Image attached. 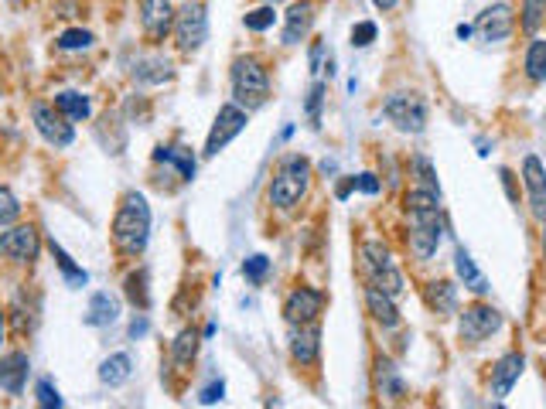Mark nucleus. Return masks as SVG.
Returning a JSON list of instances; mask_svg holds the SVG:
<instances>
[{
	"instance_id": "nucleus-1",
	"label": "nucleus",
	"mask_w": 546,
	"mask_h": 409,
	"mask_svg": "<svg viewBox=\"0 0 546 409\" xmlns=\"http://www.w3.org/2000/svg\"><path fill=\"white\" fill-rule=\"evenodd\" d=\"M147 239H151V205L140 191H127L113 219V242L120 253L140 256L147 249Z\"/></svg>"
},
{
	"instance_id": "nucleus-2",
	"label": "nucleus",
	"mask_w": 546,
	"mask_h": 409,
	"mask_svg": "<svg viewBox=\"0 0 546 409\" xmlns=\"http://www.w3.org/2000/svg\"><path fill=\"white\" fill-rule=\"evenodd\" d=\"M229 86H233V103L243 106L246 113L267 106L270 99V72L256 55H239L229 69Z\"/></svg>"
},
{
	"instance_id": "nucleus-3",
	"label": "nucleus",
	"mask_w": 546,
	"mask_h": 409,
	"mask_svg": "<svg viewBox=\"0 0 546 409\" xmlns=\"http://www.w3.org/2000/svg\"><path fill=\"white\" fill-rule=\"evenodd\" d=\"M308 181H311L308 157H301V154L284 157L270 181V205L280 208V212H291V208L308 195Z\"/></svg>"
},
{
	"instance_id": "nucleus-4",
	"label": "nucleus",
	"mask_w": 546,
	"mask_h": 409,
	"mask_svg": "<svg viewBox=\"0 0 546 409\" xmlns=\"http://www.w3.org/2000/svg\"><path fill=\"white\" fill-rule=\"evenodd\" d=\"M362 270H366V280L372 283V287H379L390 297H400L403 273L396 270L393 253L386 249V242H379V239L362 242Z\"/></svg>"
},
{
	"instance_id": "nucleus-5",
	"label": "nucleus",
	"mask_w": 546,
	"mask_h": 409,
	"mask_svg": "<svg viewBox=\"0 0 546 409\" xmlns=\"http://www.w3.org/2000/svg\"><path fill=\"white\" fill-rule=\"evenodd\" d=\"M175 41H178V52L185 55L202 52V45L209 41V11H205L202 0H188L175 14Z\"/></svg>"
},
{
	"instance_id": "nucleus-6",
	"label": "nucleus",
	"mask_w": 546,
	"mask_h": 409,
	"mask_svg": "<svg viewBox=\"0 0 546 409\" xmlns=\"http://www.w3.org/2000/svg\"><path fill=\"white\" fill-rule=\"evenodd\" d=\"M410 215V232H407V242H410V253L417 260H430L441 246V236H444V225H441V208H427V212H407Z\"/></svg>"
},
{
	"instance_id": "nucleus-7",
	"label": "nucleus",
	"mask_w": 546,
	"mask_h": 409,
	"mask_svg": "<svg viewBox=\"0 0 546 409\" xmlns=\"http://www.w3.org/2000/svg\"><path fill=\"white\" fill-rule=\"evenodd\" d=\"M386 120L400 133H424L427 130V103L417 93H393L383 103Z\"/></svg>"
},
{
	"instance_id": "nucleus-8",
	"label": "nucleus",
	"mask_w": 546,
	"mask_h": 409,
	"mask_svg": "<svg viewBox=\"0 0 546 409\" xmlns=\"http://www.w3.org/2000/svg\"><path fill=\"white\" fill-rule=\"evenodd\" d=\"M246 120H250V113H246L239 103L219 106V113H215V123H212V130H209V140H205V150H202V154H205V157L222 154V150H226V147L239 137V133L246 130Z\"/></svg>"
},
{
	"instance_id": "nucleus-9",
	"label": "nucleus",
	"mask_w": 546,
	"mask_h": 409,
	"mask_svg": "<svg viewBox=\"0 0 546 409\" xmlns=\"http://www.w3.org/2000/svg\"><path fill=\"white\" fill-rule=\"evenodd\" d=\"M499 328H502V314L495 311L492 304H482V300L465 307L458 317V335L465 345H482V341L492 338Z\"/></svg>"
},
{
	"instance_id": "nucleus-10",
	"label": "nucleus",
	"mask_w": 546,
	"mask_h": 409,
	"mask_svg": "<svg viewBox=\"0 0 546 409\" xmlns=\"http://www.w3.org/2000/svg\"><path fill=\"white\" fill-rule=\"evenodd\" d=\"M31 120H35L38 133L45 137V144H52L55 150L72 147L76 140V130H72V120L65 113H59L48 103H31Z\"/></svg>"
},
{
	"instance_id": "nucleus-11",
	"label": "nucleus",
	"mask_w": 546,
	"mask_h": 409,
	"mask_svg": "<svg viewBox=\"0 0 546 409\" xmlns=\"http://www.w3.org/2000/svg\"><path fill=\"white\" fill-rule=\"evenodd\" d=\"M41 253V236L35 225H11L7 232H0V256L11 263H35Z\"/></svg>"
},
{
	"instance_id": "nucleus-12",
	"label": "nucleus",
	"mask_w": 546,
	"mask_h": 409,
	"mask_svg": "<svg viewBox=\"0 0 546 409\" xmlns=\"http://www.w3.org/2000/svg\"><path fill=\"white\" fill-rule=\"evenodd\" d=\"M325 307V294L314 287H294L284 300V321L297 328V324H314Z\"/></svg>"
},
{
	"instance_id": "nucleus-13",
	"label": "nucleus",
	"mask_w": 546,
	"mask_h": 409,
	"mask_svg": "<svg viewBox=\"0 0 546 409\" xmlns=\"http://www.w3.org/2000/svg\"><path fill=\"white\" fill-rule=\"evenodd\" d=\"M175 4L171 0H140V28L154 41H164L175 31Z\"/></svg>"
},
{
	"instance_id": "nucleus-14",
	"label": "nucleus",
	"mask_w": 546,
	"mask_h": 409,
	"mask_svg": "<svg viewBox=\"0 0 546 409\" xmlns=\"http://www.w3.org/2000/svg\"><path fill=\"white\" fill-rule=\"evenodd\" d=\"M475 28L485 41H506L512 31H516V14H512L509 4H492L478 14Z\"/></svg>"
},
{
	"instance_id": "nucleus-15",
	"label": "nucleus",
	"mask_w": 546,
	"mask_h": 409,
	"mask_svg": "<svg viewBox=\"0 0 546 409\" xmlns=\"http://www.w3.org/2000/svg\"><path fill=\"white\" fill-rule=\"evenodd\" d=\"M28 375H31V358L24 352L0 355V389L7 396H21L24 386H28Z\"/></svg>"
},
{
	"instance_id": "nucleus-16",
	"label": "nucleus",
	"mask_w": 546,
	"mask_h": 409,
	"mask_svg": "<svg viewBox=\"0 0 546 409\" xmlns=\"http://www.w3.org/2000/svg\"><path fill=\"white\" fill-rule=\"evenodd\" d=\"M523 181H526V195H529V205H533V215L536 219H546V168L536 154H529L523 161Z\"/></svg>"
},
{
	"instance_id": "nucleus-17",
	"label": "nucleus",
	"mask_w": 546,
	"mask_h": 409,
	"mask_svg": "<svg viewBox=\"0 0 546 409\" xmlns=\"http://www.w3.org/2000/svg\"><path fill=\"white\" fill-rule=\"evenodd\" d=\"M314 28V7L311 0H297L284 14V45H301Z\"/></svg>"
},
{
	"instance_id": "nucleus-18",
	"label": "nucleus",
	"mask_w": 546,
	"mask_h": 409,
	"mask_svg": "<svg viewBox=\"0 0 546 409\" xmlns=\"http://www.w3.org/2000/svg\"><path fill=\"white\" fill-rule=\"evenodd\" d=\"M523 365H526V358L519 352H509V355H502L499 362H495V369H492V396L495 399L509 396L512 386L519 382V375H523Z\"/></svg>"
},
{
	"instance_id": "nucleus-19",
	"label": "nucleus",
	"mask_w": 546,
	"mask_h": 409,
	"mask_svg": "<svg viewBox=\"0 0 546 409\" xmlns=\"http://www.w3.org/2000/svg\"><path fill=\"white\" fill-rule=\"evenodd\" d=\"M321 355V331L318 324H297L291 335V358L297 365H314Z\"/></svg>"
},
{
	"instance_id": "nucleus-20",
	"label": "nucleus",
	"mask_w": 546,
	"mask_h": 409,
	"mask_svg": "<svg viewBox=\"0 0 546 409\" xmlns=\"http://www.w3.org/2000/svg\"><path fill=\"white\" fill-rule=\"evenodd\" d=\"M117 317H120V297H113L110 290H99V294L89 297V307L82 321H86L89 328H110V324H117Z\"/></svg>"
},
{
	"instance_id": "nucleus-21",
	"label": "nucleus",
	"mask_w": 546,
	"mask_h": 409,
	"mask_svg": "<svg viewBox=\"0 0 546 409\" xmlns=\"http://www.w3.org/2000/svg\"><path fill=\"white\" fill-rule=\"evenodd\" d=\"M366 307H369L372 321H376L379 328H386V331L400 328V311H396L393 297H390V294H383L379 287H372V283L366 287Z\"/></svg>"
},
{
	"instance_id": "nucleus-22",
	"label": "nucleus",
	"mask_w": 546,
	"mask_h": 409,
	"mask_svg": "<svg viewBox=\"0 0 546 409\" xmlns=\"http://www.w3.org/2000/svg\"><path fill=\"white\" fill-rule=\"evenodd\" d=\"M154 164H168V168H175L181 181H192L195 178V154L188 147L161 144V147L154 150Z\"/></svg>"
},
{
	"instance_id": "nucleus-23",
	"label": "nucleus",
	"mask_w": 546,
	"mask_h": 409,
	"mask_svg": "<svg viewBox=\"0 0 546 409\" xmlns=\"http://www.w3.org/2000/svg\"><path fill=\"white\" fill-rule=\"evenodd\" d=\"M424 300L437 317H451L458 311V287H454L451 280H434V283H427Z\"/></svg>"
},
{
	"instance_id": "nucleus-24",
	"label": "nucleus",
	"mask_w": 546,
	"mask_h": 409,
	"mask_svg": "<svg viewBox=\"0 0 546 409\" xmlns=\"http://www.w3.org/2000/svg\"><path fill=\"white\" fill-rule=\"evenodd\" d=\"M55 110L69 116L72 123H82V120H89L93 116V103H89V96L86 93H76V89H65V93L55 96Z\"/></svg>"
},
{
	"instance_id": "nucleus-25",
	"label": "nucleus",
	"mask_w": 546,
	"mask_h": 409,
	"mask_svg": "<svg viewBox=\"0 0 546 409\" xmlns=\"http://www.w3.org/2000/svg\"><path fill=\"white\" fill-rule=\"evenodd\" d=\"M130 375H134V358H130L127 352L110 355L103 365H99V379H103L106 386H123Z\"/></svg>"
},
{
	"instance_id": "nucleus-26",
	"label": "nucleus",
	"mask_w": 546,
	"mask_h": 409,
	"mask_svg": "<svg viewBox=\"0 0 546 409\" xmlns=\"http://www.w3.org/2000/svg\"><path fill=\"white\" fill-rule=\"evenodd\" d=\"M171 75H175V69H171V62L168 58H161V55H154V58H140V62L134 65V79L137 82H168Z\"/></svg>"
},
{
	"instance_id": "nucleus-27",
	"label": "nucleus",
	"mask_w": 546,
	"mask_h": 409,
	"mask_svg": "<svg viewBox=\"0 0 546 409\" xmlns=\"http://www.w3.org/2000/svg\"><path fill=\"white\" fill-rule=\"evenodd\" d=\"M454 270H458V280L465 283V287L471 290V294H478L482 297L485 290H488V283H485V277L478 273V266H475V260L465 253V249H458V256H454Z\"/></svg>"
},
{
	"instance_id": "nucleus-28",
	"label": "nucleus",
	"mask_w": 546,
	"mask_h": 409,
	"mask_svg": "<svg viewBox=\"0 0 546 409\" xmlns=\"http://www.w3.org/2000/svg\"><path fill=\"white\" fill-rule=\"evenodd\" d=\"M376 386L386 399H400L403 392H407V386H403L400 372L393 369L390 358H379V362H376Z\"/></svg>"
},
{
	"instance_id": "nucleus-29",
	"label": "nucleus",
	"mask_w": 546,
	"mask_h": 409,
	"mask_svg": "<svg viewBox=\"0 0 546 409\" xmlns=\"http://www.w3.org/2000/svg\"><path fill=\"white\" fill-rule=\"evenodd\" d=\"M48 249H52V256H55V263H59V270H62V277H65V283H69V287H86V283H89V273L86 270H82V266H76V263H72V256L69 253H65V249L59 246V242H48Z\"/></svg>"
},
{
	"instance_id": "nucleus-30",
	"label": "nucleus",
	"mask_w": 546,
	"mask_h": 409,
	"mask_svg": "<svg viewBox=\"0 0 546 409\" xmlns=\"http://www.w3.org/2000/svg\"><path fill=\"white\" fill-rule=\"evenodd\" d=\"M147 280H151V273L147 270H134L127 280H123V290H127V300L140 311H147L151 307V290H147Z\"/></svg>"
},
{
	"instance_id": "nucleus-31",
	"label": "nucleus",
	"mask_w": 546,
	"mask_h": 409,
	"mask_svg": "<svg viewBox=\"0 0 546 409\" xmlns=\"http://www.w3.org/2000/svg\"><path fill=\"white\" fill-rule=\"evenodd\" d=\"M526 79L546 82V38H533V45L526 48Z\"/></svg>"
},
{
	"instance_id": "nucleus-32",
	"label": "nucleus",
	"mask_w": 546,
	"mask_h": 409,
	"mask_svg": "<svg viewBox=\"0 0 546 409\" xmlns=\"http://www.w3.org/2000/svg\"><path fill=\"white\" fill-rule=\"evenodd\" d=\"M519 14H523V18H519V28H523L526 35H536L540 24L546 21V0H523V4H519Z\"/></svg>"
},
{
	"instance_id": "nucleus-33",
	"label": "nucleus",
	"mask_w": 546,
	"mask_h": 409,
	"mask_svg": "<svg viewBox=\"0 0 546 409\" xmlns=\"http://www.w3.org/2000/svg\"><path fill=\"white\" fill-rule=\"evenodd\" d=\"M93 31H86V28H69V31H62L59 41L55 45L62 48V52H86V48H93Z\"/></svg>"
},
{
	"instance_id": "nucleus-34",
	"label": "nucleus",
	"mask_w": 546,
	"mask_h": 409,
	"mask_svg": "<svg viewBox=\"0 0 546 409\" xmlns=\"http://www.w3.org/2000/svg\"><path fill=\"white\" fill-rule=\"evenodd\" d=\"M21 219V202L18 195H14L7 185H0V229H7V225H14Z\"/></svg>"
},
{
	"instance_id": "nucleus-35",
	"label": "nucleus",
	"mask_w": 546,
	"mask_h": 409,
	"mask_svg": "<svg viewBox=\"0 0 546 409\" xmlns=\"http://www.w3.org/2000/svg\"><path fill=\"white\" fill-rule=\"evenodd\" d=\"M198 352V335L195 331H181L175 338V345H171V355H175L178 365H192V358Z\"/></svg>"
},
{
	"instance_id": "nucleus-36",
	"label": "nucleus",
	"mask_w": 546,
	"mask_h": 409,
	"mask_svg": "<svg viewBox=\"0 0 546 409\" xmlns=\"http://www.w3.org/2000/svg\"><path fill=\"white\" fill-rule=\"evenodd\" d=\"M243 24L250 31H267V28H273V24H277V11H273V4H263V7H256V11L246 14Z\"/></svg>"
},
{
	"instance_id": "nucleus-37",
	"label": "nucleus",
	"mask_w": 546,
	"mask_h": 409,
	"mask_svg": "<svg viewBox=\"0 0 546 409\" xmlns=\"http://www.w3.org/2000/svg\"><path fill=\"white\" fill-rule=\"evenodd\" d=\"M267 273H270V260H267V256H260V253L250 256V260L243 263V277L250 283H256V287L267 280Z\"/></svg>"
},
{
	"instance_id": "nucleus-38",
	"label": "nucleus",
	"mask_w": 546,
	"mask_h": 409,
	"mask_svg": "<svg viewBox=\"0 0 546 409\" xmlns=\"http://www.w3.org/2000/svg\"><path fill=\"white\" fill-rule=\"evenodd\" d=\"M328 93V86L325 82H314L311 86V93H308V120H311V127H321V99H325Z\"/></svg>"
},
{
	"instance_id": "nucleus-39",
	"label": "nucleus",
	"mask_w": 546,
	"mask_h": 409,
	"mask_svg": "<svg viewBox=\"0 0 546 409\" xmlns=\"http://www.w3.org/2000/svg\"><path fill=\"white\" fill-rule=\"evenodd\" d=\"M35 392H38V406H45V409H59L62 406V396H59V389L52 386V379H41Z\"/></svg>"
},
{
	"instance_id": "nucleus-40",
	"label": "nucleus",
	"mask_w": 546,
	"mask_h": 409,
	"mask_svg": "<svg viewBox=\"0 0 546 409\" xmlns=\"http://www.w3.org/2000/svg\"><path fill=\"white\" fill-rule=\"evenodd\" d=\"M376 41V24L372 21H359L352 28V48H369Z\"/></svg>"
},
{
	"instance_id": "nucleus-41",
	"label": "nucleus",
	"mask_w": 546,
	"mask_h": 409,
	"mask_svg": "<svg viewBox=\"0 0 546 409\" xmlns=\"http://www.w3.org/2000/svg\"><path fill=\"white\" fill-rule=\"evenodd\" d=\"M410 164H413V171L420 174V181H424V188L437 191V171L430 168V161H427V157H424V154H417V157H413Z\"/></svg>"
},
{
	"instance_id": "nucleus-42",
	"label": "nucleus",
	"mask_w": 546,
	"mask_h": 409,
	"mask_svg": "<svg viewBox=\"0 0 546 409\" xmlns=\"http://www.w3.org/2000/svg\"><path fill=\"white\" fill-rule=\"evenodd\" d=\"M222 392H226V382H212V386H205L202 389V396H198V403H202V406H212V403H219V399H222Z\"/></svg>"
},
{
	"instance_id": "nucleus-43",
	"label": "nucleus",
	"mask_w": 546,
	"mask_h": 409,
	"mask_svg": "<svg viewBox=\"0 0 546 409\" xmlns=\"http://www.w3.org/2000/svg\"><path fill=\"white\" fill-rule=\"evenodd\" d=\"M355 188L359 191H366V195H379V181H376V174H359V178H355Z\"/></svg>"
},
{
	"instance_id": "nucleus-44",
	"label": "nucleus",
	"mask_w": 546,
	"mask_h": 409,
	"mask_svg": "<svg viewBox=\"0 0 546 409\" xmlns=\"http://www.w3.org/2000/svg\"><path fill=\"white\" fill-rule=\"evenodd\" d=\"M321 58H325V41H314V48H311V72L314 75L321 72Z\"/></svg>"
},
{
	"instance_id": "nucleus-45",
	"label": "nucleus",
	"mask_w": 546,
	"mask_h": 409,
	"mask_svg": "<svg viewBox=\"0 0 546 409\" xmlns=\"http://www.w3.org/2000/svg\"><path fill=\"white\" fill-rule=\"evenodd\" d=\"M144 335H147V317L140 314V317L130 321V338H144Z\"/></svg>"
},
{
	"instance_id": "nucleus-46",
	"label": "nucleus",
	"mask_w": 546,
	"mask_h": 409,
	"mask_svg": "<svg viewBox=\"0 0 546 409\" xmlns=\"http://www.w3.org/2000/svg\"><path fill=\"white\" fill-rule=\"evenodd\" d=\"M352 191H355V178H349V181H342V185H338V188H335V198H338V202H345V198H349V195H352Z\"/></svg>"
},
{
	"instance_id": "nucleus-47",
	"label": "nucleus",
	"mask_w": 546,
	"mask_h": 409,
	"mask_svg": "<svg viewBox=\"0 0 546 409\" xmlns=\"http://www.w3.org/2000/svg\"><path fill=\"white\" fill-rule=\"evenodd\" d=\"M396 4H400V0H372V7H376V11H393Z\"/></svg>"
},
{
	"instance_id": "nucleus-48",
	"label": "nucleus",
	"mask_w": 546,
	"mask_h": 409,
	"mask_svg": "<svg viewBox=\"0 0 546 409\" xmlns=\"http://www.w3.org/2000/svg\"><path fill=\"white\" fill-rule=\"evenodd\" d=\"M4 331H7V314L4 307H0V345H4Z\"/></svg>"
},
{
	"instance_id": "nucleus-49",
	"label": "nucleus",
	"mask_w": 546,
	"mask_h": 409,
	"mask_svg": "<svg viewBox=\"0 0 546 409\" xmlns=\"http://www.w3.org/2000/svg\"><path fill=\"white\" fill-rule=\"evenodd\" d=\"M471 31H475L471 24H458V38H471Z\"/></svg>"
},
{
	"instance_id": "nucleus-50",
	"label": "nucleus",
	"mask_w": 546,
	"mask_h": 409,
	"mask_svg": "<svg viewBox=\"0 0 546 409\" xmlns=\"http://www.w3.org/2000/svg\"><path fill=\"white\" fill-rule=\"evenodd\" d=\"M7 4H11V7H24L28 0H7Z\"/></svg>"
},
{
	"instance_id": "nucleus-51",
	"label": "nucleus",
	"mask_w": 546,
	"mask_h": 409,
	"mask_svg": "<svg viewBox=\"0 0 546 409\" xmlns=\"http://www.w3.org/2000/svg\"><path fill=\"white\" fill-rule=\"evenodd\" d=\"M543 256H546V219H543Z\"/></svg>"
},
{
	"instance_id": "nucleus-52",
	"label": "nucleus",
	"mask_w": 546,
	"mask_h": 409,
	"mask_svg": "<svg viewBox=\"0 0 546 409\" xmlns=\"http://www.w3.org/2000/svg\"><path fill=\"white\" fill-rule=\"evenodd\" d=\"M263 4H277V0H263Z\"/></svg>"
}]
</instances>
